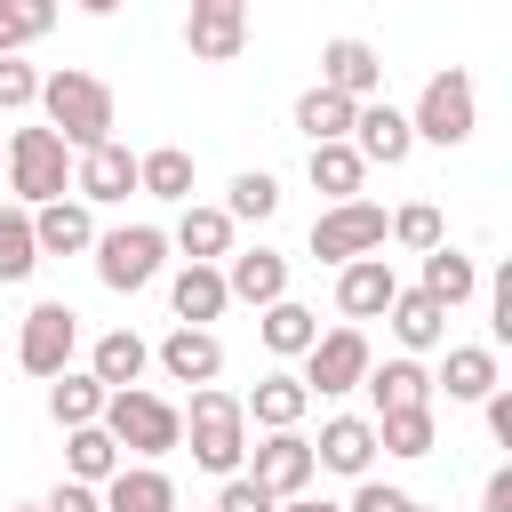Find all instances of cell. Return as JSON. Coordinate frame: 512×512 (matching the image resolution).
Masks as SVG:
<instances>
[{
  "mask_svg": "<svg viewBox=\"0 0 512 512\" xmlns=\"http://www.w3.org/2000/svg\"><path fill=\"white\" fill-rule=\"evenodd\" d=\"M352 112H360L352 96H336V88L312 80V88L296 96V136H304V144H336V136H352Z\"/></svg>",
  "mask_w": 512,
  "mask_h": 512,
  "instance_id": "31",
  "label": "cell"
},
{
  "mask_svg": "<svg viewBox=\"0 0 512 512\" xmlns=\"http://www.w3.org/2000/svg\"><path fill=\"white\" fill-rule=\"evenodd\" d=\"M352 152H360L368 168H400V160L416 152V128H408V112H400V104H384V96H368V104L352 112Z\"/></svg>",
  "mask_w": 512,
  "mask_h": 512,
  "instance_id": "13",
  "label": "cell"
},
{
  "mask_svg": "<svg viewBox=\"0 0 512 512\" xmlns=\"http://www.w3.org/2000/svg\"><path fill=\"white\" fill-rule=\"evenodd\" d=\"M384 240H400V248H416V256H424V248H440V240H448V224H440V208H432V200H408L400 216H384Z\"/></svg>",
  "mask_w": 512,
  "mask_h": 512,
  "instance_id": "38",
  "label": "cell"
},
{
  "mask_svg": "<svg viewBox=\"0 0 512 512\" xmlns=\"http://www.w3.org/2000/svg\"><path fill=\"white\" fill-rule=\"evenodd\" d=\"M480 512H512V464H496V472H488V488H480Z\"/></svg>",
  "mask_w": 512,
  "mask_h": 512,
  "instance_id": "45",
  "label": "cell"
},
{
  "mask_svg": "<svg viewBox=\"0 0 512 512\" xmlns=\"http://www.w3.org/2000/svg\"><path fill=\"white\" fill-rule=\"evenodd\" d=\"M384 248V208L376 200H328L320 216H312V256L320 264H352V256H376Z\"/></svg>",
  "mask_w": 512,
  "mask_h": 512,
  "instance_id": "8",
  "label": "cell"
},
{
  "mask_svg": "<svg viewBox=\"0 0 512 512\" xmlns=\"http://www.w3.org/2000/svg\"><path fill=\"white\" fill-rule=\"evenodd\" d=\"M408 128H416V144H440V152L472 144V128H480V88H472V72H464V64L432 72L424 96H416V112H408Z\"/></svg>",
  "mask_w": 512,
  "mask_h": 512,
  "instance_id": "4",
  "label": "cell"
},
{
  "mask_svg": "<svg viewBox=\"0 0 512 512\" xmlns=\"http://www.w3.org/2000/svg\"><path fill=\"white\" fill-rule=\"evenodd\" d=\"M392 264H384V248L376 256H352V264H336V312L344 320H384V304H392Z\"/></svg>",
  "mask_w": 512,
  "mask_h": 512,
  "instance_id": "16",
  "label": "cell"
},
{
  "mask_svg": "<svg viewBox=\"0 0 512 512\" xmlns=\"http://www.w3.org/2000/svg\"><path fill=\"white\" fill-rule=\"evenodd\" d=\"M256 336H264L272 360H304V344L320 336V312L296 304V296H272V304H256Z\"/></svg>",
  "mask_w": 512,
  "mask_h": 512,
  "instance_id": "21",
  "label": "cell"
},
{
  "mask_svg": "<svg viewBox=\"0 0 512 512\" xmlns=\"http://www.w3.org/2000/svg\"><path fill=\"white\" fill-rule=\"evenodd\" d=\"M104 512H176V480L160 464H120L104 480Z\"/></svg>",
  "mask_w": 512,
  "mask_h": 512,
  "instance_id": "25",
  "label": "cell"
},
{
  "mask_svg": "<svg viewBox=\"0 0 512 512\" xmlns=\"http://www.w3.org/2000/svg\"><path fill=\"white\" fill-rule=\"evenodd\" d=\"M144 368H152V344H144L136 328H104V336H96V352H88V376H96L104 392L144 384Z\"/></svg>",
  "mask_w": 512,
  "mask_h": 512,
  "instance_id": "24",
  "label": "cell"
},
{
  "mask_svg": "<svg viewBox=\"0 0 512 512\" xmlns=\"http://www.w3.org/2000/svg\"><path fill=\"white\" fill-rule=\"evenodd\" d=\"M16 48H24V24H16V16L0 8V56H16Z\"/></svg>",
  "mask_w": 512,
  "mask_h": 512,
  "instance_id": "47",
  "label": "cell"
},
{
  "mask_svg": "<svg viewBox=\"0 0 512 512\" xmlns=\"http://www.w3.org/2000/svg\"><path fill=\"white\" fill-rule=\"evenodd\" d=\"M0 8H8L16 24H24V40H40V32L56 24V0H0Z\"/></svg>",
  "mask_w": 512,
  "mask_h": 512,
  "instance_id": "44",
  "label": "cell"
},
{
  "mask_svg": "<svg viewBox=\"0 0 512 512\" xmlns=\"http://www.w3.org/2000/svg\"><path fill=\"white\" fill-rule=\"evenodd\" d=\"M168 248H184V264H224V256H232V216H224V208L184 200V216H176Z\"/></svg>",
  "mask_w": 512,
  "mask_h": 512,
  "instance_id": "23",
  "label": "cell"
},
{
  "mask_svg": "<svg viewBox=\"0 0 512 512\" xmlns=\"http://www.w3.org/2000/svg\"><path fill=\"white\" fill-rule=\"evenodd\" d=\"M320 88H336V96H352V104H368L376 88H384V56L360 40V32H336L328 48H320Z\"/></svg>",
  "mask_w": 512,
  "mask_h": 512,
  "instance_id": "14",
  "label": "cell"
},
{
  "mask_svg": "<svg viewBox=\"0 0 512 512\" xmlns=\"http://www.w3.org/2000/svg\"><path fill=\"white\" fill-rule=\"evenodd\" d=\"M256 488H272V496H304L312 480H320V464H312V440L288 424V432H264L256 448H248V464H240Z\"/></svg>",
  "mask_w": 512,
  "mask_h": 512,
  "instance_id": "10",
  "label": "cell"
},
{
  "mask_svg": "<svg viewBox=\"0 0 512 512\" xmlns=\"http://www.w3.org/2000/svg\"><path fill=\"white\" fill-rule=\"evenodd\" d=\"M400 512H432V504H416V496H408V504H400Z\"/></svg>",
  "mask_w": 512,
  "mask_h": 512,
  "instance_id": "49",
  "label": "cell"
},
{
  "mask_svg": "<svg viewBox=\"0 0 512 512\" xmlns=\"http://www.w3.org/2000/svg\"><path fill=\"white\" fill-rule=\"evenodd\" d=\"M72 8H88V16H112V8H128V0H72Z\"/></svg>",
  "mask_w": 512,
  "mask_h": 512,
  "instance_id": "48",
  "label": "cell"
},
{
  "mask_svg": "<svg viewBox=\"0 0 512 512\" xmlns=\"http://www.w3.org/2000/svg\"><path fill=\"white\" fill-rule=\"evenodd\" d=\"M8 512H48V504H8Z\"/></svg>",
  "mask_w": 512,
  "mask_h": 512,
  "instance_id": "50",
  "label": "cell"
},
{
  "mask_svg": "<svg viewBox=\"0 0 512 512\" xmlns=\"http://www.w3.org/2000/svg\"><path fill=\"white\" fill-rule=\"evenodd\" d=\"M280 496L272 488H256L248 472H224V488H216V512H272Z\"/></svg>",
  "mask_w": 512,
  "mask_h": 512,
  "instance_id": "40",
  "label": "cell"
},
{
  "mask_svg": "<svg viewBox=\"0 0 512 512\" xmlns=\"http://www.w3.org/2000/svg\"><path fill=\"white\" fill-rule=\"evenodd\" d=\"M136 192V152L128 144H88V152H72V200H88V208H112V200H128Z\"/></svg>",
  "mask_w": 512,
  "mask_h": 512,
  "instance_id": "12",
  "label": "cell"
},
{
  "mask_svg": "<svg viewBox=\"0 0 512 512\" xmlns=\"http://www.w3.org/2000/svg\"><path fill=\"white\" fill-rule=\"evenodd\" d=\"M72 352H80V312H72L64 296L32 304V312H24V328H16V368L48 384L56 368H72Z\"/></svg>",
  "mask_w": 512,
  "mask_h": 512,
  "instance_id": "7",
  "label": "cell"
},
{
  "mask_svg": "<svg viewBox=\"0 0 512 512\" xmlns=\"http://www.w3.org/2000/svg\"><path fill=\"white\" fill-rule=\"evenodd\" d=\"M136 192L144 200H192V152L184 144H160V152H136Z\"/></svg>",
  "mask_w": 512,
  "mask_h": 512,
  "instance_id": "33",
  "label": "cell"
},
{
  "mask_svg": "<svg viewBox=\"0 0 512 512\" xmlns=\"http://www.w3.org/2000/svg\"><path fill=\"white\" fill-rule=\"evenodd\" d=\"M96 424L120 440V456H144V464H160L168 448H184V408L160 400V392H144V384L104 392V416H96Z\"/></svg>",
  "mask_w": 512,
  "mask_h": 512,
  "instance_id": "3",
  "label": "cell"
},
{
  "mask_svg": "<svg viewBox=\"0 0 512 512\" xmlns=\"http://www.w3.org/2000/svg\"><path fill=\"white\" fill-rule=\"evenodd\" d=\"M400 504H408V488H384V480H368V472H360V488H352V504H344V512H400Z\"/></svg>",
  "mask_w": 512,
  "mask_h": 512,
  "instance_id": "42",
  "label": "cell"
},
{
  "mask_svg": "<svg viewBox=\"0 0 512 512\" xmlns=\"http://www.w3.org/2000/svg\"><path fill=\"white\" fill-rule=\"evenodd\" d=\"M360 392L376 400V416H384V408H424V400H432V368H424L416 352H400V360H384V368L368 360Z\"/></svg>",
  "mask_w": 512,
  "mask_h": 512,
  "instance_id": "22",
  "label": "cell"
},
{
  "mask_svg": "<svg viewBox=\"0 0 512 512\" xmlns=\"http://www.w3.org/2000/svg\"><path fill=\"white\" fill-rule=\"evenodd\" d=\"M224 288H232V304H272V296H288V256L280 248H232L224 256Z\"/></svg>",
  "mask_w": 512,
  "mask_h": 512,
  "instance_id": "18",
  "label": "cell"
},
{
  "mask_svg": "<svg viewBox=\"0 0 512 512\" xmlns=\"http://www.w3.org/2000/svg\"><path fill=\"white\" fill-rule=\"evenodd\" d=\"M40 104V72L24 56H0V112H32Z\"/></svg>",
  "mask_w": 512,
  "mask_h": 512,
  "instance_id": "39",
  "label": "cell"
},
{
  "mask_svg": "<svg viewBox=\"0 0 512 512\" xmlns=\"http://www.w3.org/2000/svg\"><path fill=\"white\" fill-rule=\"evenodd\" d=\"M208 512H216V504H208Z\"/></svg>",
  "mask_w": 512,
  "mask_h": 512,
  "instance_id": "51",
  "label": "cell"
},
{
  "mask_svg": "<svg viewBox=\"0 0 512 512\" xmlns=\"http://www.w3.org/2000/svg\"><path fill=\"white\" fill-rule=\"evenodd\" d=\"M184 48H192V64H232L248 48V0H192L184 8Z\"/></svg>",
  "mask_w": 512,
  "mask_h": 512,
  "instance_id": "11",
  "label": "cell"
},
{
  "mask_svg": "<svg viewBox=\"0 0 512 512\" xmlns=\"http://www.w3.org/2000/svg\"><path fill=\"white\" fill-rule=\"evenodd\" d=\"M416 288H424V296H440V304L456 312V304H472V296H480V264H472V256H456V248L440 240V248H424V280H416Z\"/></svg>",
  "mask_w": 512,
  "mask_h": 512,
  "instance_id": "34",
  "label": "cell"
},
{
  "mask_svg": "<svg viewBox=\"0 0 512 512\" xmlns=\"http://www.w3.org/2000/svg\"><path fill=\"white\" fill-rule=\"evenodd\" d=\"M368 424H376V448H384V456H400V464H416V456H432V448H440L432 400H424V408H384V416H368Z\"/></svg>",
  "mask_w": 512,
  "mask_h": 512,
  "instance_id": "28",
  "label": "cell"
},
{
  "mask_svg": "<svg viewBox=\"0 0 512 512\" xmlns=\"http://www.w3.org/2000/svg\"><path fill=\"white\" fill-rule=\"evenodd\" d=\"M272 512H344V504H328V496H312V488H304V496H280Z\"/></svg>",
  "mask_w": 512,
  "mask_h": 512,
  "instance_id": "46",
  "label": "cell"
},
{
  "mask_svg": "<svg viewBox=\"0 0 512 512\" xmlns=\"http://www.w3.org/2000/svg\"><path fill=\"white\" fill-rule=\"evenodd\" d=\"M32 240H40V256H80V248H96V216H88V200H72V192L40 200V208H32Z\"/></svg>",
  "mask_w": 512,
  "mask_h": 512,
  "instance_id": "17",
  "label": "cell"
},
{
  "mask_svg": "<svg viewBox=\"0 0 512 512\" xmlns=\"http://www.w3.org/2000/svg\"><path fill=\"white\" fill-rule=\"evenodd\" d=\"M48 416H56L64 432H72V424H96V416H104V384H96L88 368H56V376H48Z\"/></svg>",
  "mask_w": 512,
  "mask_h": 512,
  "instance_id": "35",
  "label": "cell"
},
{
  "mask_svg": "<svg viewBox=\"0 0 512 512\" xmlns=\"http://www.w3.org/2000/svg\"><path fill=\"white\" fill-rule=\"evenodd\" d=\"M440 384H448V400H488V384H504V368H496V344H448V360H440Z\"/></svg>",
  "mask_w": 512,
  "mask_h": 512,
  "instance_id": "30",
  "label": "cell"
},
{
  "mask_svg": "<svg viewBox=\"0 0 512 512\" xmlns=\"http://www.w3.org/2000/svg\"><path fill=\"white\" fill-rule=\"evenodd\" d=\"M0 160H8V192H16L24 208L72 192V144H64L56 128H16V136L0 144Z\"/></svg>",
  "mask_w": 512,
  "mask_h": 512,
  "instance_id": "5",
  "label": "cell"
},
{
  "mask_svg": "<svg viewBox=\"0 0 512 512\" xmlns=\"http://www.w3.org/2000/svg\"><path fill=\"white\" fill-rule=\"evenodd\" d=\"M160 264H168V232H160V224H120V232H96V280H104L112 296L152 288V280H160Z\"/></svg>",
  "mask_w": 512,
  "mask_h": 512,
  "instance_id": "6",
  "label": "cell"
},
{
  "mask_svg": "<svg viewBox=\"0 0 512 512\" xmlns=\"http://www.w3.org/2000/svg\"><path fill=\"white\" fill-rule=\"evenodd\" d=\"M248 408H240V392H224V384H192V408H184V440H192V464L200 472H240L248 464Z\"/></svg>",
  "mask_w": 512,
  "mask_h": 512,
  "instance_id": "1",
  "label": "cell"
},
{
  "mask_svg": "<svg viewBox=\"0 0 512 512\" xmlns=\"http://www.w3.org/2000/svg\"><path fill=\"white\" fill-rule=\"evenodd\" d=\"M120 464H128V456H120V440H112L104 424H72V432H64V480H88V488H104Z\"/></svg>",
  "mask_w": 512,
  "mask_h": 512,
  "instance_id": "29",
  "label": "cell"
},
{
  "mask_svg": "<svg viewBox=\"0 0 512 512\" xmlns=\"http://www.w3.org/2000/svg\"><path fill=\"white\" fill-rule=\"evenodd\" d=\"M32 264H40V240H32V208L16 200V208H0V288L32 280Z\"/></svg>",
  "mask_w": 512,
  "mask_h": 512,
  "instance_id": "36",
  "label": "cell"
},
{
  "mask_svg": "<svg viewBox=\"0 0 512 512\" xmlns=\"http://www.w3.org/2000/svg\"><path fill=\"white\" fill-rule=\"evenodd\" d=\"M168 304H176V320L208 328V320L232 304V288H224V264H184V272L168 280Z\"/></svg>",
  "mask_w": 512,
  "mask_h": 512,
  "instance_id": "26",
  "label": "cell"
},
{
  "mask_svg": "<svg viewBox=\"0 0 512 512\" xmlns=\"http://www.w3.org/2000/svg\"><path fill=\"white\" fill-rule=\"evenodd\" d=\"M152 360H160L168 384H216V376H224V344H216L208 328H192V320H176V328L160 336Z\"/></svg>",
  "mask_w": 512,
  "mask_h": 512,
  "instance_id": "15",
  "label": "cell"
},
{
  "mask_svg": "<svg viewBox=\"0 0 512 512\" xmlns=\"http://www.w3.org/2000/svg\"><path fill=\"white\" fill-rule=\"evenodd\" d=\"M368 336L344 320V328H320L312 344H304V392H320V400H336V392H360V376H368Z\"/></svg>",
  "mask_w": 512,
  "mask_h": 512,
  "instance_id": "9",
  "label": "cell"
},
{
  "mask_svg": "<svg viewBox=\"0 0 512 512\" xmlns=\"http://www.w3.org/2000/svg\"><path fill=\"white\" fill-rule=\"evenodd\" d=\"M272 208H280V184H272L264 168H240V176H232V200H224V216H232V224H264Z\"/></svg>",
  "mask_w": 512,
  "mask_h": 512,
  "instance_id": "37",
  "label": "cell"
},
{
  "mask_svg": "<svg viewBox=\"0 0 512 512\" xmlns=\"http://www.w3.org/2000/svg\"><path fill=\"white\" fill-rule=\"evenodd\" d=\"M384 320H392L400 352H440V344H448V304H440V296H424V288H392Z\"/></svg>",
  "mask_w": 512,
  "mask_h": 512,
  "instance_id": "19",
  "label": "cell"
},
{
  "mask_svg": "<svg viewBox=\"0 0 512 512\" xmlns=\"http://www.w3.org/2000/svg\"><path fill=\"white\" fill-rule=\"evenodd\" d=\"M0 144H8V136H0Z\"/></svg>",
  "mask_w": 512,
  "mask_h": 512,
  "instance_id": "52",
  "label": "cell"
},
{
  "mask_svg": "<svg viewBox=\"0 0 512 512\" xmlns=\"http://www.w3.org/2000/svg\"><path fill=\"white\" fill-rule=\"evenodd\" d=\"M312 464H320V472L360 480V472L376 464V424H368V416H328V424H320V440H312Z\"/></svg>",
  "mask_w": 512,
  "mask_h": 512,
  "instance_id": "20",
  "label": "cell"
},
{
  "mask_svg": "<svg viewBox=\"0 0 512 512\" xmlns=\"http://www.w3.org/2000/svg\"><path fill=\"white\" fill-rule=\"evenodd\" d=\"M40 112H48V128H56L72 152L104 144V136H112V120H120L112 88H104L96 72H80V64H64V72H48V80H40Z\"/></svg>",
  "mask_w": 512,
  "mask_h": 512,
  "instance_id": "2",
  "label": "cell"
},
{
  "mask_svg": "<svg viewBox=\"0 0 512 512\" xmlns=\"http://www.w3.org/2000/svg\"><path fill=\"white\" fill-rule=\"evenodd\" d=\"M480 416H488V440H496V448H512V384H488Z\"/></svg>",
  "mask_w": 512,
  "mask_h": 512,
  "instance_id": "41",
  "label": "cell"
},
{
  "mask_svg": "<svg viewBox=\"0 0 512 512\" xmlns=\"http://www.w3.org/2000/svg\"><path fill=\"white\" fill-rule=\"evenodd\" d=\"M304 176H312V192H328V200H352V192L368 184V160L352 152V136H336V144H312Z\"/></svg>",
  "mask_w": 512,
  "mask_h": 512,
  "instance_id": "32",
  "label": "cell"
},
{
  "mask_svg": "<svg viewBox=\"0 0 512 512\" xmlns=\"http://www.w3.org/2000/svg\"><path fill=\"white\" fill-rule=\"evenodd\" d=\"M48 512H104V488H88V480H56Z\"/></svg>",
  "mask_w": 512,
  "mask_h": 512,
  "instance_id": "43",
  "label": "cell"
},
{
  "mask_svg": "<svg viewBox=\"0 0 512 512\" xmlns=\"http://www.w3.org/2000/svg\"><path fill=\"white\" fill-rule=\"evenodd\" d=\"M248 424H264V432H288V424H304V408H312V392H304V376H288V368H272L248 400Z\"/></svg>",
  "mask_w": 512,
  "mask_h": 512,
  "instance_id": "27",
  "label": "cell"
}]
</instances>
